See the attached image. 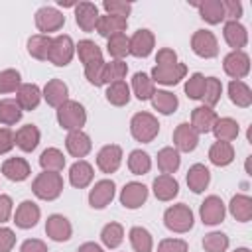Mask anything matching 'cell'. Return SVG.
<instances>
[{"instance_id": "obj_1", "label": "cell", "mask_w": 252, "mask_h": 252, "mask_svg": "<svg viewBox=\"0 0 252 252\" xmlns=\"http://www.w3.org/2000/svg\"><path fill=\"white\" fill-rule=\"evenodd\" d=\"M32 191L41 201H55L61 195V191H63V177H61V173H57V171H41L33 179Z\"/></svg>"}, {"instance_id": "obj_2", "label": "cell", "mask_w": 252, "mask_h": 252, "mask_svg": "<svg viewBox=\"0 0 252 252\" xmlns=\"http://www.w3.org/2000/svg\"><path fill=\"white\" fill-rule=\"evenodd\" d=\"M57 122L63 130L67 132H75L81 130L87 122V110L81 102L77 100H65L59 108H57Z\"/></svg>"}, {"instance_id": "obj_3", "label": "cell", "mask_w": 252, "mask_h": 252, "mask_svg": "<svg viewBox=\"0 0 252 252\" xmlns=\"http://www.w3.org/2000/svg\"><path fill=\"white\" fill-rule=\"evenodd\" d=\"M130 134L136 142L148 144L159 134V122L152 112H136L130 120Z\"/></svg>"}, {"instance_id": "obj_4", "label": "cell", "mask_w": 252, "mask_h": 252, "mask_svg": "<svg viewBox=\"0 0 252 252\" xmlns=\"http://www.w3.org/2000/svg\"><path fill=\"white\" fill-rule=\"evenodd\" d=\"M193 220H195L193 219V211L185 203L171 205L163 213V224H165V228L171 230V232H177V234L189 232L193 228Z\"/></svg>"}, {"instance_id": "obj_5", "label": "cell", "mask_w": 252, "mask_h": 252, "mask_svg": "<svg viewBox=\"0 0 252 252\" xmlns=\"http://www.w3.org/2000/svg\"><path fill=\"white\" fill-rule=\"evenodd\" d=\"M73 55H75V43H73L71 35L61 33V35L51 37V47H49V55H47L49 63H53L57 67H65L71 63Z\"/></svg>"}, {"instance_id": "obj_6", "label": "cell", "mask_w": 252, "mask_h": 252, "mask_svg": "<svg viewBox=\"0 0 252 252\" xmlns=\"http://www.w3.org/2000/svg\"><path fill=\"white\" fill-rule=\"evenodd\" d=\"M191 49L195 55L203 57V59H213L219 55V43L213 32L209 30H197L191 35Z\"/></svg>"}, {"instance_id": "obj_7", "label": "cell", "mask_w": 252, "mask_h": 252, "mask_svg": "<svg viewBox=\"0 0 252 252\" xmlns=\"http://www.w3.org/2000/svg\"><path fill=\"white\" fill-rule=\"evenodd\" d=\"M63 24H65V16L57 8H53V6H41L35 12V28L43 35H49L51 32L61 30Z\"/></svg>"}, {"instance_id": "obj_8", "label": "cell", "mask_w": 252, "mask_h": 252, "mask_svg": "<svg viewBox=\"0 0 252 252\" xmlns=\"http://www.w3.org/2000/svg\"><path fill=\"white\" fill-rule=\"evenodd\" d=\"M222 69L228 77H232V81H242V77H246L250 73V57L244 51H230L224 55L222 59Z\"/></svg>"}, {"instance_id": "obj_9", "label": "cell", "mask_w": 252, "mask_h": 252, "mask_svg": "<svg viewBox=\"0 0 252 252\" xmlns=\"http://www.w3.org/2000/svg\"><path fill=\"white\" fill-rule=\"evenodd\" d=\"M185 75H187V65L179 61L173 65H156L152 69V81L165 85V87L177 85L181 79H185Z\"/></svg>"}, {"instance_id": "obj_10", "label": "cell", "mask_w": 252, "mask_h": 252, "mask_svg": "<svg viewBox=\"0 0 252 252\" xmlns=\"http://www.w3.org/2000/svg\"><path fill=\"white\" fill-rule=\"evenodd\" d=\"M199 215H201L203 224H207V226L220 224V222L224 220V215H226V209H224L222 199L217 197V195L205 197V201H203L201 207H199Z\"/></svg>"}, {"instance_id": "obj_11", "label": "cell", "mask_w": 252, "mask_h": 252, "mask_svg": "<svg viewBox=\"0 0 252 252\" xmlns=\"http://www.w3.org/2000/svg\"><path fill=\"white\" fill-rule=\"evenodd\" d=\"M156 45V37L150 30L142 28V30H136L130 37H128V53L134 55V57H148L152 53Z\"/></svg>"}, {"instance_id": "obj_12", "label": "cell", "mask_w": 252, "mask_h": 252, "mask_svg": "<svg viewBox=\"0 0 252 252\" xmlns=\"http://www.w3.org/2000/svg\"><path fill=\"white\" fill-rule=\"evenodd\" d=\"M148 201V187L140 181H130L120 191V205L124 209H138Z\"/></svg>"}, {"instance_id": "obj_13", "label": "cell", "mask_w": 252, "mask_h": 252, "mask_svg": "<svg viewBox=\"0 0 252 252\" xmlns=\"http://www.w3.org/2000/svg\"><path fill=\"white\" fill-rule=\"evenodd\" d=\"M122 163V148L116 144H106L96 154V167L102 173H114Z\"/></svg>"}, {"instance_id": "obj_14", "label": "cell", "mask_w": 252, "mask_h": 252, "mask_svg": "<svg viewBox=\"0 0 252 252\" xmlns=\"http://www.w3.org/2000/svg\"><path fill=\"white\" fill-rule=\"evenodd\" d=\"M116 193V185L112 179H100L93 185V189L89 191V205L93 209H104Z\"/></svg>"}, {"instance_id": "obj_15", "label": "cell", "mask_w": 252, "mask_h": 252, "mask_svg": "<svg viewBox=\"0 0 252 252\" xmlns=\"http://www.w3.org/2000/svg\"><path fill=\"white\" fill-rule=\"evenodd\" d=\"M45 234L55 242H67L73 234V226L63 215H49L45 220Z\"/></svg>"}, {"instance_id": "obj_16", "label": "cell", "mask_w": 252, "mask_h": 252, "mask_svg": "<svg viewBox=\"0 0 252 252\" xmlns=\"http://www.w3.org/2000/svg\"><path fill=\"white\" fill-rule=\"evenodd\" d=\"M98 18H100V14H98L96 4H93V2L75 4V22L83 32H94Z\"/></svg>"}, {"instance_id": "obj_17", "label": "cell", "mask_w": 252, "mask_h": 252, "mask_svg": "<svg viewBox=\"0 0 252 252\" xmlns=\"http://www.w3.org/2000/svg\"><path fill=\"white\" fill-rule=\"evenodd\" d=\"M39 217H41L39 207H37L33 201L26 199V201H22V203L18 205V209H16V213H14V222H16L18 228H32V226L37 224Z\"/></svg>"}, {"instance_id": "obj_18", "label": "cell", "mask_w": 252, "mask_h": 252, "mask_svg": "<svg viewBox=\"0 0 252 252\" xmlns=\"http://www.w3.org/2000/svg\"><path fill=\"white\" fill-rule=\"evenodd\" d=\"M41 96L45 98V102L53 108H59L65 100H69V87L61 81V79H51L45 83Z\"/></svg>"}, {"instance_id": "obj_19", "label": "cell", "mask_w": 252, "mask_h": 252, "mask_svg": "<svg viewBox=\"0 0 252 252\" xmlns=\"http://www.w3.org/2000/svg\"><path fill=\"white\" fill-rule=\"evenodd\" d=\"M173 144L177 152H193L199 144V134L191 128L189 122H181L173 130Z\"/></svg>"}, {"instance_id": "obj_20", "label": "cell", "mask_w": 252, "mask_h": 252, "mask_svg": "<svg viewBox=\"0 0 252 252\" xmlns=\"http://www.w3.org/2000/svg\"><path fill=\"white\" fill-rule=\"evenodd\" d=\"M217 112L213 110V108H209V106H197V108H193V112H191V128L197 132V134H207V132H211L213 130V126H215V122H217Z\"/></svg>"}, {"instance_id": "obj_21", "label": "cell", "mask_w": 252, "mask_h": 252, "mask_svg": "<svg viewBox=\"0 0 252 252\" xmlns=\"http://www.w3.org/2000/svg\"><path fill=\"white\" fill-rule=\"evenodd\" d=\"M152 189H154V195L158 201H171L173 197H177L179 193V183L173 175H158L152 183Z\"/></svg>"}, {"instance_id": "obj_22", "label": "cell", "mask_w": 252, "mask_h": 252, "mask_svg": "<svg viewBox=\"0 0 252 252\" xmlns=\"http://www.w3.org/2000/svg\"><path fill=\"white\" fill-rule=\"evenodd\" d=\"M39 100H41V89L35 83H22L20 89L16 91V102L20 104L22 110L37 108Z\"/></svg>"}, {"instance_id": "obj_23", "label": "cell", "mask_w": 252, "mask_h": 252, "mask_svg": "<svg viewBox=\"0 0 252 252\" xmlns=\"http://www.w3.org/2000/svg\"><path fill=\"white\" fill-rule=\"evenodd\" d=\"M65 148L67 152L73 156V158H85L91 148H93V142L89 138V134H85L83 130H75V132H69L67 138H65Z\"/></svg>"}, {"instance_id": "obj_24", "label": "cell", "mask_w": 252, "mask_h": 252, "mask_svg": "<svg viewBox=\"0 0 252 252\" xmlns=\"http://www.w3.org/2000/svg\"><path fill=\"white\" fill-rule=\"evenodd\" d=\"M2 173H4L6 179L20 183V181H26L30 177L32 167H30V163L24 158H8L2 163Z\"/></svg>"}, {"instance_id": "obj_25", "label": "cell", "mask_w": 252, "mask_h": 252, "mask_svg": "<svg viewBox=\"0 0 252 252\" xmlns=\"http://www.w3.org/2000/svg\"><path fill=\"white\" fill-rule=\"evenodd\" d=\"M93 177H94V169H93V165H91L89 161H85V159H77V161L69 167V183H71L73 187H77V189H83V187L91 185Z\"/></svg>"}, {"instance_id": "obj_26", "label": "cell", "mask_w": 252, "mask_h": 252, "mask_svg": "<svg viewBox=\"0 0 252 252\" xmlns=\"http://www.w3.org/2000/svg\"><path fill=\"white\" fill-rule=\"evenodd\" d=\"M222 35L232 51H242V47L248 43V32L240 22H226L222 28Z\"/></svg>"}, {"instance_id": "obj_27", "label": "cell", "mask_w": 252, "mask_h": 252, "mask_svg": "<svg viewBox=\"0 0 252 252\" xmlns=\"http://www.w3.org/2000/svg\"><path fill=\"white\" fill-rule=\"evenodd\" d=\"M185 179H187V185H189V189H191L193 193H201V191H205V189L209 187V183H211V171H209V167L203 165V163H193V165L189 167Z\"/></svg>"}, {"instance_id": "obj_28", "label": "cell", "mask_w": 252, "mask_h": 252, "mask_svg": "<svg viewBox=\"0 0 252 252\" xmlns=\"http://www.w3.org/2000/svg\"><path fill=\"white\" fill-rule=\"evenodd\" d=\"M128 26V18H120V16H112V14H104L98 18L96 22V32L102 35V37H110V35H116V33H124Z\"/></svg>"}, {"instance_id": "obj_29", "label": "cell", "mask_w": 252, "mask_h": 252, "mask_svg": "<svg viewBox=\"0 0 252 252\" xmlns=\"http://www.w3.org/2000/svg\"><path fill=\"white\" fill-rule=\"evenodd\" d=\"M234 159V148L230 142H215L211 148H209V161L217 167H226L230 165Z\"/></svg>"}, {"instance_id": "obj_30", "label": "cell", "mask_w": 252, "mask_h": 252, "mask_svg": "<svg viewBox=\"0 0 252 252\" xmlns=\"http://www.w3.org/2000/svg\"><path fill=\"white\" fill-rule=\"evenodd\" d=\"M14 138H16V146H18L22 152H33V150L37 148V144H39L41 134H39V128H37V126L26 124V126H22V128L14 134Z\"/></svg>"}, {"instance_id": "obj_31", "label": "cell", "mask_w": 252, "mask_h": 252, "mask_svg": "<svg viewBox=\"0 0 252 252\" xmlns=\"http://www.w3.org/2000/svg\"><path fill=\"white\" fill-rule=\"evenodd\" d=\"M179 165H181V158H179V152L175 148L165 146L158 152V167H159L161 173L171 175L179 169Z\"/></svg>"}, {"instance_id": "obj_32", "label": "cell", "mask_w": 252, "mask_h": 252, "mask_svg": "<svg viewBox=\"0 0 252 252\" xmlns=\"http://www.w3.org/2000/svg\"><path fill=\"white\" fill-rule=\"evenodd\" d=\"M228 211L238 222H248L252 219V199L242 193L234 195L228 203Z\"/></svg>"}, {"instance_id": "obj_33", "label": "cell", "mask_w": 252, "mask_h": 252, "mask_svg": "<svg viewBox=\"0 0 252 252\" xmlns=\"http://www.w3.org/2000/svg\"><path fill=\"white\" fill-rule=\"evenodd\" d=\"M199 10V16L207 24H220L224 20V10H222V0H205L201 4H195Z\"/></svg>"}, {"instance_id": "obj_34", "label": "cell", "mask_w": 252, "mask_h": 252, "mask_svg": "<svg viewBox=\"0 0 252 252\" xmlns=\"http://www.w3.org/2000/svg\"><path fill=\"white\" fill-rule=\"evenodd\" d=\"M228 98L232 104L240 108H248L252 104V91L244 81H230L228 83Z\"/></svg>"}, {"instance_id": "obj_35", "label": "cell", "mask_w": 252, "mask_h": 252, "mask_svg": "<svg viewBox=\"0 0 252 252\" xmlns=\"http://www.w3.org/2000/svg\"><path fill=\"white\" fill-rule=\"evenodd\" d=\"M211 132L217 136L219 142H232V140H236L240 128H238V122L234 118L224 116V118H217V122H215Z\"/></svg>"}, {"instance_id": "obj_36", "label": "cell", "mask_w": 252, "mask_h": 252, "mask_svg": "<svg viewBox=\"0 0 252 252\" xmlns=\"http://www.w3.org/2000/svg\"><path fill=\"white\" fill-rule=\"evenodd\" d=\"M132 91H134V94H136L138 100H150L152 94L156 93V83L152 81L150 75L138 71L132 77Z\"/></svg>"}, {"instance_id": "obj_37", "label": "cell", "mask_w": 252, "mask_h": 252, "mask_svg": "<svg viewBox=\"0 0 252 252\" xmlns=\"http://www.w3.org/2000/svg\"><path fill=\"white\" fill-rule=\"evenodd\" d=\"M106 100L112 104V106H126L130 102V87L126 85V81H116V83H110L106 87V93H104Z\"/></svg>"}, {"instance_id": "obj_38", "label": "cell", "mask_w": 252, "mask_h": 252, "mask_svg": "<svg viewBox=\"0 0 252 252\" xmlns=\"http://www.w3.org/2000/svg\"><path fill=\"white\" fill-rule=\"evenodd\" d=\"M150 100H152V106L161 114H173L177 110V106H179L177 96L173 93H169V91H156Z\"/></svg>"}, {"instance_id": "obj_39", "label": "cell", "mask_w": 252, "mask_h": 252, "mask_svg": "<svg viewBox=\"0 0 252 252\" xmlns=\"http://www.w3.org/2000/svg\"><path fill=\"white\" fill-rule=\"evenodd\" d=\"M49 47H51V37L43 35V33H35L28 39V53L37 59V61H47L49 55Z\"/></svg>"}, {"instance_id": "obj_40", "label": "cell", "mask_w": 252, "mask_h": 252, "mask_svg": "<svg viewBox=\"0 0 252 252\" xmlns=\"http://www.w3.org/2000/svg\"><path fill=\"white\" fill-rule=\"evenodd\" d=\"M39 165L43 171H61L65 167V156L57 148H47L39 156Z\"/></svg>"}, {"instance_id": "obj_41", "label": "cell", "mask_w": 252, "mask_h": 252, "mask_svg": "<svg viewBox=\"0 0 252 252\" xmlns=\"http://www.w3.org/2000/svg\"><path fill=\"white\" fill-rule=\"evenodd\" d=\"M130 244L134 252H152L154 248V238L148 228L144 226H132L130 228Z\"/></svg>"}, {"instance_id": "obj_42", "label": "cell", "mask_w": 252, "mask_h": 252, "mask_svg": "<svg viewBox=\"0 0 252 252\" xmlns=\"http://www.w3.org/2000/svg\"><path fill=\"white\" fill-rule=\"evenodd\" d=\"M22 114H24V110L20 108V104L14 98H2L0 100V124L12 126V124L22 120Z\"/></svg>"}, {"instance_id": "obj_43", "label": "cell", "mask_w": 252, "mask_h": 252, "mask_svg": "<svg viewBox=\"0 0 252 252\" xmlns=\"http://www.w3.org/2000/svg\"><path fill=\"white\" fill-rule=\"evenodd\" d=\"M75 51L79 55V61L83 65H89L93 61H98L102 59V49L93 41V39H81L77 45H75Z\"/></svg>"}, {"instance_id": "obj_44", "label": "cell", "mask_w": 252, "mask_h": 252, "mask_svg": "<svg viewBox=\"0 0 252 252\" xmlns=\"http://www.w3.org/2000/svg\"><path fill=\"white\" fill-rule=\"evenodd\" d=\"M128 169L134 175H146L152 169V158L144 150H132L128 156Z\"/></svg>"}, {"instance_id": "obj_45", "label": "cell", "mask_w": 252, "mask_h": 252, "mask_svg": "<svg viewBox=\"0 0 252 252\" xmlns=\"http://www.w3.org/2000/svg\"><path fill=\"white\" fill-rule=\"evenodd\" d=\"M100 240L106 248H118L124 240V228L120 222H108L100 230Z\"/></svg>"}, {"instance_id": "obj_46", "label": "cell", "mask_w": 252, "mask_h": 252, "mask_svg": "<svg viewBox=\"0 0 252 252\" xmlns=\"http://www.w3.org/2000/svg\"><path fill=\"white\" fill-rule=\"evenodd\" d=\"M128 73V65L126 61L122 59H112L108 63H104V73H102V83L104 85H110V83H116V81H122Z\"/></svg>"}, {"instance_id": "obj_47", "label": "cell", "mask_w": 252, "mask_h": 252, "mask_svg": "<svg viewBox=\"0 0 252 252\" xmlns=\"http://www.w3.org/2000/svg\"><path fill=\"white\" fill-rule=\"evenodd\" d=\"M220 94H222V83L217 77H205V91H203V96H201L205 106L213 108L220 100Z\"/></svg>"}, {"instance_id": "obj_48", "label": "cell", "mask_w": 252, "mask_h": 252, "mask_svg": "<svg viewBox=\"0 0 252 252\" xmlns=\"http://www.w3.org/2000/svg\"><path fill=\"white\" fill-rule=\"evenodd\" d=\"M106 51L110 57L114 59H122L128 55V35L126 33H116V35H110L106 39Z\"/></svg>"}, {"instance_id": "obj_49", "label": "cell", "mask_w": 252, "mask_h": 252, "mask_svg": "<svg viewBox=\"0 0 252 252\" xmlns=\"http://www.w3.org/2000/svg\"><path fill=\"white\" fill-rule=\"evenodd\" d=\"M228 244H230L228 236H226L224 232H219V230L209 232V234H205V238H203V248H205V252H226Z\"/></svg>"}, {"instance_id": "obj_50", "label": "cell", "mask_w": 252, "mask_h": 252, "mask_svg": "<svg viewBox=\"0 0 252 252\" xmlns=\"http://www.w3.org/2000/svg\"><path fill=\"white\" fill-rule=\"evenodd\" d=\"M22 85V75L18 69H4L0 71V93H14Z\"/></svg>"}, {"instance_id": "obj_51", "label": "cell", "mask_w": 252, "mask_h": 252, "mask_svg": "<svg viewBox=\"0 0 252 252\" xmlns=\"http://www.w3.org/2000/svg\"><path fill=\"white\" fill-rule=\"evenodd\" d=\"M203 91H205V75L201 73H193L187 83H185V94L193 100H201L203 96Z\"/></svg>"}, {"instance_id": "obj_52", "label": "cell", "mask_w": 252, "mask_h": 252, "mask_svg": "<svg viewBox=\"0 0 252 252\" xmlns=\"http://www.w3.org/2000/svg\"><path fill=\"white\" fill-rule=\"evenodd\" d=\"M102 73H104V59H98V61H93L89 65H85V77L91 85L94 87H102Z\"/></svg>"}, {"instance_id": "obj_53", "label": "cell", "mask_w": 252, "mask_h": 252, "mask_svg": "<svg viewBox=\"0 0 252 252\" xmlns=\"http://www.w3.org/2000/svg\"><path fill=\"white\" fill-rule=\"evenodd\" d=\"M102 8L106 10V14L120 16V18H128V14L132 12V4L130 2H120V0H104Z\"/></svg>"}, {"instance_id": "obj_54", "label": "cell", "mask_w": 252, "mask_h": 252, "mask_svg": "<svg viewBox=\"0 0 252 252\" xmlns=\"http://www.w3.org/2000/svg\"><path fill=\"white\" fill-rule=\"evenodd\" d=\"M158 252H187V242L181 238H163L158 244Z\"/></svg>"}, {"instance_id": "obj_55", "label": "cell", "mask_w": 252, "mask_h": 252, "mask_svg": "<svg viewBox=\"0 0 252 252\" xmlns=\"http://www.w3.org/2000/svg\"><path fill=\"white\" fill-rule=\"evenodd\" d=\"M222 10L228 22H238L242 16V4L238 0H222Z\"/></svg>"}, {"instance_id": "obj_56", "label": "cell", "mask_w": 252, "mask_h": 252, "mask_svg": "<svg viewBox=\"0 0 252 252\" xmlns=\"http://www.w3.org/2000/svg\"><path fill=\"white\" fill-rule=\"evenodd\" d=\"M16 244V234L8 226H0V252H10Z\"/></svg>"}, {"instance_id": "obj_57", "label": "cell", "mask_w": 252, "mask_h": 252, "mask_svg": "<svg viewBox=\"0 0 252 252\" xmlns=\"http://www.w3.org/2000/svg\"><path fill=\"white\" fill-rule=\"evenodd\" d=\"M16 146V138L14 132L10 128H0V156L8 154L12 148Z\"/></svg>"}, {"instance_id": "obj_58", "label": "cell", "mask_w": 252, "mask_h": 252, "mask_svg": "<svg viewBox=\"0 0 252 252\" xmlns=\"http://www.w3.org/2000/svg\"><path fill=\"white\" fill-rule=\"evenodd\" d=\"M20 252H49L47 250V244L39 238H28L22 242L20 246Z\"/></svg>"}, {"instance_id": "obj_59", "label": "cell", "mask_w": 252, "mask_h": 252, "mask_svg": "<svg viewBox=\"0 0 252 252\" xmlns=\"http://www.w3.org/2000/svg\"><path fill=\"white\" fill-rule=\"evenodd\" d=\"M156 63L158 65H173V63H177V53L171 47H161L156 55Z\"/></svg>"}, {"instance_id": "obj_60", "label": "cell", "mask_w": 252, "mask_h": 252, "mask_svg": "<svg viewBox=\"0 0 252 252\" xmlns=\"http://www.w3.org/2000/svg\"><path fill=\"white\" fill-rule=\"evenodd\" d=\"M12 197L10 195H0V224H4L12 217Z\"/></svg>"}, {"instance_id": "obj_61", "label": "cell", "mask_w": 252, "mask_h": 252, "mask_svg": "<svg viewBox=\"0 0 252 252\" xmlns=\"http://www.w3.org/2000/svg\"><path fill=\"white\" fill-rule=\"evenodd\" d=\"M77 252H104V250H102V246L96 244V242H85V244H81V246L77 248Z\"/></svg>"}, {"instance_id": "obj_62", "label": "cell", "mask_w": 252, "mask_h": 252, "mask_svg": "<svg viewBox=\"0 0 252 252\" xmlns=\"http://www.w3.org/2000/svg\"><path fill=\"white\" fill-rule=\"evenodd\" d=\"M234 252H250V250H248V248H244V246H242V248H236V250H234Z\"/></svg>"}]
</instances>
